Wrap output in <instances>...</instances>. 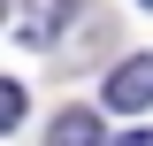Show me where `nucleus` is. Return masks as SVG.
Instances as JSON below:
<instances>
[{
    "label": "nucleus",
    "mask_w": 153,
    "mask_h": 146,
    "mask_svg": "<svg viewBox=\"0 0 153 146\" xmlns=\"http://www.w3.org/2000/svg\"><path fill=\"white\" fill-rule=\"evenodd\" d=\"M123 146H153V131H130V138H123Z\"/></svg>",
    "instance_id": "20e7f679"
},
{
    "label": "nucleus",
    "mask_w": 153,
    "mask_h": 146,
    "mask_svg": "<svg viewBox=\"0 0 153 146\" xmlns=\"http://www.w3.org/2000/svg\"><path fill=\"white\" fill-rule=\"evenodd\" d=\"M46 146H107V131H100L92 108H61L54 131H46Z\"/></svg>",
    "instance_id": "f03ea898"
},
{
    "label": "nucleus",
    "mask_w": 153,
    "mask_h": 146,
    "mask_svg": "<svg viewBox=\"0 0 153 146\" xmlns=\"http://www.w3.org/2000/svg\"><path fill=\"white\" fill-rule=\"evenodd\" d=\"M107 108H115V115L153 108V54H130V62H115V69H107Z\"/></svg>",
    "instance_id": "f257e3e1"
},
{
    "label": "nucleus",
    "mask_w": 153,
    "mask_h": 146,
    "mask_svg": "<svg viewBox=\"0 0 153 146\" xmlns=\"http://www.w3.org/2000/svg\"><path fill=\"white\" fill-rule=\"evenodd\" d=\"M138 8H153V0H138Z\"/></svg>",
    "instance_id": "39448f33"
},
{
    "label": "nucleus",
    "mask_w": 153,
    "mask_h": 146,
    "mask_svg": "<svg viewBox=\"0 0 153 146\" xmlns=\"http://www.w3.org/2000/svg\"><path fill=\"white\" fill-rule=\"evenodd\" d=\"M23 108H31V100H23V85H0V123H8V131L23 123Z\"/></svg>",
    "instance_id": "7ed1b4c3"
}]
</instances>
